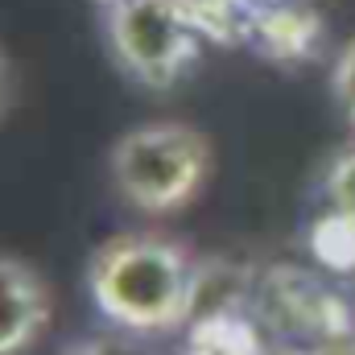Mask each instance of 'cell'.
Returning a JSON list of instances; mask_svg holds the SVG:
<instances>
[{"mask_svg": "<svg viewBox=\"0 0 355 355\" xmlns=\"http://www.w3.org/2000/svg\"><path fill=\"white\" fill-rule=\"evenodd\" d=\"M186 355H265V343L248 318H240L236 310H219L190 322Z\"/></svg>", "mask_w": 355, "mask_h": 355, "instance_id": "obj_7", "label": "cell"}, {"mask_svg": "<svg viewBox=\"0 0 355 355\" xmlns=\"http://www.w3.org/2000/svg\"><path fill=\"white\" fill-rule=\"evenodd\" d=\"M285 355H355V347H339V352H285Z\"/></svg>", "mask_w": 355, "mask_h": 355, "instance_id": "obj_13", "label": "cell"}, {"mask_svg": "<svg viewBox=\"0 0 355 355\" xmlns=\"http://www.w3.org/2000/svg\"><path fill=\"white\" fill-rule=\"evenodd\" d=\"M244 42L257 46L272 62H302L322 42V17L306 0H289V4L257 12L244 25Z\"/></svg>", "mask_w": 355, "mask_h": 355, "instance_id": "obj_6", "label": "cell"}, {"mask_svg": "<svg viewBox=\"0 0 355 355\" xmlns=\"http://www.w3.org/2000/svg\"><path fill=\"white\" fill-rule=\"evenodd\" d=\"M322 190H327V202L335 211H347L355 215V149L352 153H339L331 162V170L322 178Z\"/></svg>", "mask_w": 355, "mask_h": 355, "instance_id": "obj_9", "label": "cell"}, {"mask_svg": "<svg viewBox=\"0 0 355 355\" xmlns=\"http://www.w3.org/2000/svg\"><path fill=\"white\" fill-rule=\"evenodd\" d=\"M50 318L42 277L17 257H0V355L29 352Z\"/></svg>", "mask_w": 355, "mask_h": 355, "instance_id": "obj_4", "label": "cell"}, {"mask_svg": "<svg viewBox=\"0 0 355 355\" xmlns=\"http://www.w3.org/2000/svg\"><path fill=\"white\" fill-rule=\"evenodd\" d=\"M12 103V79H8V67H4V54H0V116L8 112Z\"/></svg>", "mask_w": 355, "mask_h": 355, "instance_id": "obj_12", "label": "cell"}, {"mask_svg": "<svg viewBox=\"0 0 355 355\" xmlns=\"http://www.w3.org/2000/svg\"><path fill=\"white\" fill-rule=\"evenodd\" d=\"M202 37L223 42L215 0H112L107 42L120 67L145 87H174L198 58Z\"/></svg>", "mask_w": 355, "mask_h": 355, "instance_id": "obj_2", "label": "cell"}, {"mask_svg": "<svg viewBox=\"0 0 355 355\" xmlns=\"http://www.w3.org/2000/svg\"><path fill=\"white\" fill-rule=\"evenodd\" d=\"M62 355H145L137 343H128V339H83V343H75V347H67Z\"/></svg>", "mask_w": 355, "mask_h": 355, "instance_id": "obj_11", "label": "cell"}, {"mask_svg": "<svg viewBox=\"0 0 355 355\" xmlns=\"http://www.w3.org/2000/svg\"><path fill=\"white\" fill-rule=\"evenodd\" d=\"M194 281L186 248L162 236H116L95 248L87 268L99 314L141 335H162L194 318Z\"/></svg>", "mask_w": 355, "mask_h": 355, "instance_id": "obj_1", "label": "cell"}, {"mask_svg": "<svg viewBox=\"0 0 355 355\" xmlns=\"http://www.w3.org/2000/svg\"><path fill=\"white\" fill-rule=\"evenodd\" d=\"M112 182L116 190L149 215H166L186 207L211 174V145L198 128L157 120L128 128L112 145Z\"/></svg>", "mask_w": 355, "mask_h": 355, "instance_id": "obj_3", "label": "cell"}, {"mask_svg": "<svg viewBox=\"0 0 355 355\" xmlns=\"http://www.w3.org/2000/svg\"><path fill=\"white\" fill-rule=\"evenodd\" d=\"M268 297H272V310L289 327H297L306 335H331V339L347 343V335H352V327H347V302L335 289L310 281L306 272L285 268V272L272 277Z\"/></svg>", "mask_w": 355, "mask_h": 355, "instance_id": "obj_5", "label": "cell"}, {"mask_svg": "<svg viewBox=\"0 0 355 355\" xmlns=\"http://www.w3.org/2000/svg\"><path fill=\"white\" fill-rule=\"evenodd\" d=\"M331 91H335L339 112L355 124V37L339 50V58H335V67H331Z\"/></svg>", "mask_w": 355, "mask_h": 355, "instance_id": "obj_10", "label": "cell"}, {"mask_svg": "<svg viewBox=\"0 0 355 355\" xmlns=\"http://www.w3.org/2000/svg\"><path fill=\"white\" fill-rule=\"evenodd\" d=\"M107 4H112V0H107Z\"/></svg>", "mask_w": 355, "mask_h": 355, "instance_id": "obj_14", "label": "cell"}, {"mask_svg": "<svg viewBox=\"0 0 355 355\" xmlns=\"http://www.w3.org/2000/svg\"><path fill=\"white\" fill-rule=\"evenodd\" d=\"M306 248H310V257L322 268H331L339 277H355V215L327 207L310 223Z\"/></svg>", "mask_w": 355, "mask_h": 355, "instance_id": "obj_8", "label": "cell"}]
</instances>
